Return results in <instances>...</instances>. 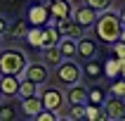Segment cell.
I'll list each match as a JSON object with an SVG mask.
<instances>
[{
    "label": "cell",
    "instance_id": "obj_1",
    "mask_svg": "<svg viewBox=\"0 0 125 121\" xmlns=\"http://www.w3.org/2000/svg\"><path fill=\"white\" fill-rule=\"evenodd\" d=\"M94 38L104 45H111L113 40L120 38V31H123V21H120V14L113 12V10H104V12L97 14V21H94Z\"/></svg>",
    "mask_w": 125,
    "mask_h": 121
},
{
    "label": "cell",
    "instance_id": "obj_2",
    "mask_svg": "<svg viewBox=\"0 0 125 121\" xmlns=\"http://www.w3.org/2000/svg\"><path fill=\"white\" fill-rule=\"evenodd\" d=\"M28 62H31V59H28L19 48H2L0 50V74L21 76Z\"/></svg>",
    "mask_w": 125,
    "mask_h": 121
},
{
    "label": "cell",
    "instance_id": "obj_3",
    "mask_svg": "<svg viewBox=\"0 0 125 121\" xmlns=\"http://www.w3.org/2000/svg\"><path fill=\"white\" fill-rule=\"evenodd\" d=\"M54 81L62 88H69L73 83L83 81V67L78 64V59H62L54 67Z\"/></svg>",
    "mask_w": 125,
    "mask_h": 121
},
{
    "label": "cell",
    "instance_id": "obj_4",
    "mask_svg": "<svg viewBox=\"0 0 125 121\" xmlns=\"http://www.w3.org/2000/svg\"><path fill=\"white\" fill-rule=\"evenodd\" d=\"M40 100H42V107L45 109H52V112H64L66 107V93L57 85H40Z\"/></svg>",
    "mask_w": 125,
    "mask_h": 121
},
{
    "label": "cell",
    "instance_id": "obj_5",
    "mask_svg": "<svg viewBox=\"0 0 125 121\" xmlns=\"http://www.w3.org/2000/svg\"><path fill=\"white\" fill-rule=\"evenodd\" d=\"M26 21L31 26H47V24H57L50 14L47 2H33L26 7Z\"/></svg>",
    "mask_w": 125,
    "mask_h": 121
},
{
    "label": "cell",
    "instance_id": "obj_6",
    "mask_svg": "<svg viewBox=\"0 0 125 121\" xmlns=\"http://www.w3.org/2000/svg\"><path fill=\"white\" fill-rule=\"evenodd\" d=\"M21 76H26V78H31V81H35L38 85H45V83L50 81V67H47L45 62H28Z\"/></svg>",
    "mask_w": 125,
    "mask_h": 121
},
{
    "label": "cell",
    "instance_id": "obj_7",
    "mask_svg": "<svg viewBox=\"0 0 125 121\" xmlns=\"http://www.w3.org/2000/svg\"><path fill=\"white\" fill-rule=\"evenodd\" d=\"M97 10H92L90 5H78V7H73V14H71V17H73V19L78 21V24H80V26L85 28V31H87V28H92L94 26V21H97Z\"/></svg>",
    "mask_w": 125,
    "mask_h": 121
},
{
    "label": "cell",
    "instance_id": "obj_8",
    "mask_svg": "<svg viewBox=\"0 0 125 121\" xmlns=\"http://www.w3.org/2000/svg\"><path fill=\"white\" fill-rule=\"evenodd\" d=\"M104 116L106 121H118L120 116L125 114V100L123 97H116V95H109L104 105Z\"/></svg>",
    "mask_w": 125,
    "mask_h": 121
},
{
    "label": "cell",
    "instance_id": "obj_9",
    "mask_svg": "<svg viewBox=\"0 0 125 121\" xmlns=\"http://www.w3.org/2000/svg\"><path fill=\"white\" fill-rule=\"evenodd\" d=\"M42 109V100L40 95H33V97H19V112L24 119H35Z\"/></svg>",
    "mask_w": 125,
    "mask_h": 121
},
{
    "label": "cell",
    "instance_id": "obj_10",
    "mask_svg": "<svg viewBox=\"0 0 125 121\" xmlns=\"http://www.w3.org/2000/svg\"><path fill=\"white\" fill-rule=\"evenodd\" d=\"M99 52V45L94 38H90V36H80L78 38V59H92V57H97Z\"/></svg>",
    "mask_w": 125,
    "mask_h": 121
},
{
    "label": "cell",
    "instance_id": "obj_11",
    "mask_svg": "<svg viewBox=\"0 0 125 121\" xmlns=\"http://www.w3.org/2000/svg\"><path fill=\"white\" fill-rule=\"evenodd\" d=\"M83 78L92 81V83H97L99 78H104V62H99V59H85L83 62Z\"/></svg>",
    "mask_w": 125,
    "mask_h": 121
},
{
    "label": "cell",
    "instance_id": "obj_12",
    "mask_svg": "<svg viewBox=\"0 0 125 121\" xmlns=\"http://www.w3.org/2000/svg\"><path fill=\"white\" fill-rule=\"evenodd\" d=\"M57 28L62 31V36H69V38H80V36H85V28L78 24L73 17H66V19H59L57 21Z\"/></svg>",
    "mask_w": 125,
    "mask_h": 121
},
{
    "label": "cell",
    "instance_id": "obj_13",
    "mask_svg": "<svg viewBox=\"0 0 125 121\" xmlns=\"http://www.w3.org/2000/svg\"><path fill=\"white\" fill-rule=\"evenodd\" d=\"M19 81H21V76L2 74V76H0V93H2V97H17V93H19Z\"/></svg>",
    "mask_w": 125,
    "mask_h": 121
},
{
    "label": "cell",
    "instance_id": "obj_14",
    "mask_svg": "<svg viewBox=\"0 0 125 121\" xmlns=\"http://www.w3.org/2000/svg\"><path fill=\"white\" fill-rule=\"evenodd\" d=\"M47 7H50V14H52V19H54V21L66 19V17L73 14L71 0H52V2H47Z\"/></svg>",
    "mask_w": 125,
    "mask_h": 121
},
{
    "label": "cell",
    "instance_id": "obj_15",
    "mask_svg": "<svg viewBox=\"0 0 125 121\" xmlns=\"http://www.w3.org/2000/svg\"><path fill=\"white\" fill-rule=\"evenodd\" d=\"M66 105H85L87 102V88L83 83H73L66 88Z\"/></svg>",
    "mask_w": 125,
    "mask_h": 121
},
{
    "label": "cell",
    "instance_id": "obj_16",
    "mask_svg": "<svg viewBox=\"0 0 125 121\" xmlns=\"http://www.w3.org/2000/svg\"><path fill=\"white\" fill-rule=\"evenodd\" d=\"M59 50H62L64 59H78V40L76 38H69V36H62V40L57 43Z\"/></svg>",
    "mask_w": 125,
    "mask_h": 121
},
{
    "label": "cell",
    "instance_id": "obj_17",
    "mask_svg": "<svg viewBox=\"0 0 125 121\" xmlns=\"http://www.w3.org/2000/svg\"><path fill=\"white\" fill-rule=\"evenodd\" d=\"M59 40H62V31L57 28V24H47V26H42V48H52V45H57Z\"/></svg>",
    "mask_w": 125,
    "mask_h": 121
},
{
    "label": "cell",
    "instance_id": "obj_18",
    "mask_svg": "<svg viewBox=\"0 0 125 121\" xmlns=\"http://www.w3.org/2000/svg\"><path fill=\"white\" fill-rule=\"evenodd\" d=\"M40 55H42V62L47 64L50 69H54L57 64L64 59V55H62V50H59V45H52V48H42V50H40Z\"/></svg>",
    "mask_w": 125,
    "mask_h": 121
},
{
    "label": "cell",
    "instance_id": "obj_19",
    "mask_svg": "<svg viewBox=\"0 0 125 121\" xmlns=\"http://www.w3.org/2000/svg\"><path fill=\"white\" fill-rule=\"evenodd\" d=\"M24 40H26L28 48L40 50V48H42V26H28L26 36H24Z\"/></svg>",
    "mask_w": 125,
    "mask_h": 121
},
{
    "label": "cell",
    "instance_id": "obj_20",
    "mask_svg": "<svg viewBox=\"0 0 125 121\" xmlns=\"http://www.w3.org/2000/svg\"><path fill=\"white\" fill-rule=\"evenodd\" d=\"M40 93V85L35 83V81H31V78L21 76L19 81V93H17V97H33V95H38Z\"/></svg>",
    "mask_w": 125,
    "mask_h": 121
},
{
    "label": "cell",
    "instance_id": "obj_21",
    "mask_svg": "<svg viewBox=\"0 0 125 121\" xmlns=\"http://www.w3.org/2000/svg\"><path fill=\"white\" fill-rule=\"evenodd\" d=\"M106 97H109V90L106 88H102V85H90L87 88V102H92V105H104Z\"/></svg>",
    "mask_w": 125,
    "mask_h": 121
},
{
    "label": "cell",
    "instance_id": "obj_22",
    "mask_svg": "<svg viewBox=\"0 0 125 121\" xmlns=\"http://www.w3.org/2000/svg\"><path fill=\"white\" fill-rule=\"evenodd\" d=\"M120 76V57H109V59H104V78H118Z\"/></svg>",
    "mask_w": 125,
    "mask_h": 121
},
{
    "label": "cell",
    "instance_id": "obj_23",
    "mask_svg": "<svg viewBox=\"0 0 125 121\" xmlns=\"http://www.w3.org/2000/svg\"><path fill=\"white\" fill-rule=\"evenodd\" d=\"M28 26H31V24H28V21H26V17H24V19H17V21H12V24H10V31H7V33L12 36L14 40H21V38L26 36Z\"/></svg>",
    "mask_w": 125,
    "mask_h": 121
},
{
    "label": "cell",
    "instance_id": "obj_24",
    "mask_svg": "<svg viewBox=\"0 0 125 121\" xmlns=\"http://www.w3.org/2000/svg\"><path fill=\"white\" fill-rule=\"evenodd\" d=\"M85 119L87 121H106L104 107L102 105H92V102H85Z\"/></svg>",
    "mask_w": 125,
    "mask_h": 121
},
{
    "label": "cell",
    "instance_id": "obj_25",
    "mask_svg": "<svg viewBox=\"0 0 125 121\" xmlns=\"http://www.w3.org/2000/svg\"><path fill=\"white\" fill-rule=\"evenodd\" d=\"M109 95H116V97H123L125 100V78L118 76V78H111V83H109Z\"/></svg>",
    "mask_w": 125,
    "mask_h": 121
},
{
    "label": "cell",
    "instance_id": "obj_26",
    "mask_svg": "<svg viewBox=\"0 0 125 121\" xmlns=\"http://www.w3.org/2000/svg\"><path fill=\"white\" fill-rule=\"evenodd\" d=\"M64 119H69V121L85 119V105H69V109L64 112Z\"/></svg>",
    "mask_w": 125,
    "mask_h": 121
},
{
    "label": "cell",
    "instance_id": "obj_27",
    "mask_svg": "<svg viewBox=\"0 0 125 121\" xmlns=\"http://www.w3.org/2000/svg\"><path fill=\"white\" fill-rule=\"evenodd\" d=\"M12 119H17L14 102H0V121H12Z\"/></svg>",
    "mask_w": 125,
    "mask_h": 121
},
{
    "label": "cell",
    "instance_id": "obj_28",
    "mask_svg": "<svg viewBox=\"0 0 125 121\" xmlns=\"http://www.w3.org/2000/svg\"><path fill=\"white\" fill-rule=\"evenodd\" d=\"M85 5H90L92 10H97V12H104V10H111L113 7V0H83Z\"/></svg>",
    "mask_w": 125,
    "mask_h": 121
},
{
    "label": "cell",
    "instance_id": "obj_29",
    "mask_svg": "<svg viewBox=\"0 0 125 121\" xmlns=\"http://www.w3.org/2000/svg\"><path fill=\"white\" fill-rule=\"evenodd\" d=\"M109 48H111V55H116V57H120V59H125V40H113L111 45H109Z\"/></svg>",
    "mask_w": 125,
    "mask_h": 121
},
{
    "label": "cell",
    "instance_id": "obj_30",
    "mask_svg": "<svg viewBox=\"0 0 125 121\" xmlns=\"http://www.w3.org/2000/svg\"><path fill=\"white\" fill-rule=\"evenodd\" d=\"M7 31H10V19L5 14H0V36H5Z\"/></svg>",
    "mask_w": 125,
    "mask_h": 121
},
{
    "label": "cell",
    "instance_id": "obj_31",
    "mask_svg": "<svg viewBox=\"0 0 125 121\" xmlns=\"http://www.w3.org/2000/svg\"><path fill=\"white\" fill-rule=\"evenodd\" d=\"M118 14H120V21H123V26H125V5L118 10Z\"/></svg>",
    "mask_w": 125,
    "mask_h": 121
},
{
    "label": "cell",
    "instance_id": "obj_32",
    "mask_svg": "<svg viewBox=\"0 0 125 121\" xmlns=\"http://www.w3.org/2000/svg\"><path fill=\"white\" fill-rule=\"evenodd\" d=\"M33 2H47V0H33Z\"/></svg>",
    "mask_w": 125,
    "mask_h": 121
},
{
    "label": "cell",
    "instance_id": "obj_33",
    "mask_svg": "<svg viewBox=\"0 0 125 121\" xmlns=\"http://www.w3.org/2000/svg\"><path fill=\"white\" fill-rule=\"evenodd\" d=\"M0 50H2V36H0Z\"/></svg>",
    "mask_w": 125,
    "mask_h": 121
},
{
    "label": "cell",
    "instance_id": "obj_34",
    "mask_svg": "<svg viewBox=\"0 0 125 121\" xmlns=\"http://www.w3.org/2000/svg\"><path fill=\"white\" fill-rule=\"evenodd\" d=\"M118 121H125V114H123V116H120V119H118Z\"/></svg>",
    "mask_w": 125,
    "mask_h": 121
},
{
    "label": "cell",
    "instance_id": "obj_35",
    "mask_svg": "<svg viewBox=\"0 0 125 121\" xmlns=\"http://www.w3.org/2000/svg\"><path fill=\"white\" fill-rule=\"evenodd\" d=\"M0 100H2V93H0Z\"/></svg>",
    "mask_w": 125,
    "mask_h": 121
},
{
    "label": "cell",
    "instance_id": "obj_36",
    "mask_svg": "<svg viewBox=\"0 0 125 121\" xmlns=\"http://www.w3.org/2000/svg\"><path fill=\"white\" fill-rule=\"evenodd\" d=\"M47 2H52V0H47Z\"/></svg>",
    "mask_w": 125,
    "mask_h": 121
}]
</instances>
